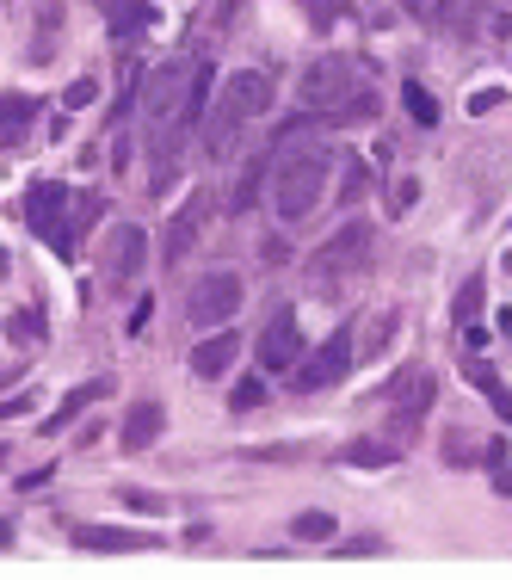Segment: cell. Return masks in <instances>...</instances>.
I'll list each match as a JSON object with an SVG mask.
<instances>
[{
  "label": "cell",
  "mask_w": 512,
  "mask_h": 580,
  "mask_svg": "<svg viewBox=\"0 0 512 580\" xmlns=\"http://www.w3.org/2000/svg\"><path fill=\"white\" fill-rule=\"evenodd\" d=\"M371 118H377V93L364 87V81H352V87L321 112V124H334V130H358V124H371Z\"/></svg>",
  "instance_id": "ac0fdd59"
},
{
  "label": "cell",
  "mask_w": 512,
  "mask_h": 580,
  "mask_svg": "<svg viewBox=\"0 0 512 580\" xmlns=\"http://www.w3.org/2000/svg\"><path fill=\"white\" fill-rule=\"evenodd\" d=\"M118 500H124V506H136L142 519H161V513H167V500H161V494H149V488H118Z\"/></svg>",
  "instance_id": "4dcf8cb0"
},
{
  "label": "cell",
  "mask_w": 512,
  "mask_h": 580,
  "mask_svg": "<svg viewBox=\"0 0 512 580\" xmlns=\"http://www.w3.org/2000/svg\"><path fill=\"white\" fill-rule=\"evenodd\" d=\"M210 112V68L204 62H167L142 87V130H149V155H155V192H167V179L179 167V142L192 124Z\"/></svg>",
  "instance_id": "6da1fadb"
},
{
  "label": "cell",
  "mask_w": 512,
  "mask_h": 580,
  "mask_svg": "<svg viewBox=\"0 0 512 580\" xmlns=\"http://www.w3.org/2000/svg\"><path fill=\"white\" fill-rule=\"evenodd\" d=\"M500 31H506V38H512V13H506V19H500Z\"/></svg>",
  "instance_id": "7bdbcfd3"
},
{
  "label": "cell",
  "mask_w": 512,
  "mask_h": 580,
  "mask_svg": "<svg viewBox=\"0 0 512 580\" xmlns=\"http://www.w3.org/2000/svg\"><path fill=\"white\" fill-rule=\"evenodd\" d=\"M56 25H62V7L44 0V7H38V44H31V62H50L56 56Z\"/></svg>",
  "instance_id": "4316f807"
},
{
  "label": "cell",
  "mask_w": 512,
  "mask_h": 580,
  "mask_svg": "<svg viewBox=\"0 0 512 580\" xmlns=\"http://www.w3.org/2000/svg\"><path fill=\"white\" fill-rule=\"evenodd\" d=\"M105 395H112V383H105V377H93V383H81V389H68V395H62V408H56L38 432H44V439H56V432H68V426H75V420L93 408V402H105Z\"/></svg>",
  "instance_id": "d6986e66"
},
{
  "label": "cell",
  "mask_w": 512,
  "mask_h": 580,
  "mask_svg": "<svg viewBox=\"0 0 512 580\" xmlns=\"http://www.w3.org/2000/svg\"><path fill=\"white\" fill-rule=\"evenodd\" d=\"M482 309H488V278L469 272V278L457 284V297H451V321H457V328H475V321H482Z\"/></svg>",
  "instance_id": "603a6c76"
},
{
  "label": "cell",
  "mask_w": 512,
  "mask_h": 580,
  "mask_svg": "<svg viewBox=\"0 0 512 580\" xmlns=\"http://www.w3.org/2000/svg\"><path fill=\"white\" fill-rule=\"evenodd\" d=\"M161 432H167V408L155 402V395H142V402H130V414H124V426H118V445L136 457V451H149Z\"/></svg>",
  "instance_id": "7c38bea8"
},
{
  "label": "cell",
  "mask_w": 512,
  "mask_h": 580,
  "mask_svg": "<svg viewBox=\"0 0 512 580\" xmlns=\"http://www.w3.org/2000/svg\"><path fill=\"white\" fill-rule=\"evenodd\" d=\"M346 161H352V173H346V186H340V204H358L364 186H371V167H364L358 155H346Z\"/></svg>",
  "instance_id": "1f68e13d"
},
{
  "label": "cell",
  "mask_w": 512,
  "mask_h": 580,
  "mask_svg": "<svg viewBox=\"0 0 512 580\" xmlns=\"http://www.w3.org/2000/svg\"><path fill=\"white\" fill-rule=\"evenodd\" d=\"M266 161H272V149H260V155H253V161L241 167V179H235V192H229V210H235V216H247L253 204H260V186H266V173H272Z\"/></svg>",
  "instance_id": "7402d4cb"
},
{
  "label": "cell",
  "mask_w": 512,
  "mask_h": 580,
  "mask_svg": "<svg viewBox=\"0 0 512 580\" xmlns=\"http://www.w3.org/2000/svg\"><path fill=\"white\" fill-rule=\"evenodd\" d=\"M346 13V0H309V19L315 25H327V19H340Z\"/></svg>",
  "instance_id": "74e56055"
},
{
  "label": "cell",
  "mask_w": 512,
  "mask_h": 580,
  "mask_svg": "<svg viewBox=\"0 0 512 580\" xmlns=\"http://www.w3.org/2000/svg\"><path fill=\"white\" fill-rule=\"evenodd\" d=\"M93 99H99V81H93V75H81L75 87H68V93H62V105H68V112H87V105H93Z\"/></svg>",
  "instance_id": "d6a6232c"
},
{
  "label": "cell",
  "mask_w": 512,
  "mask_h": 580,
  "mask_svg": "<svg viewBox=\"0 0 512 580\" xmlns=\"http://www.w3.org/2000/svg\"><path fill=\"white\" fill-rule=\"evenodd\" d=\"M149 25H155V0H105V31H112L118 44L142 38Z\"/></svg>",
  "instance_id": "ffe728a7"
},
{
  "label": "cell",
  "mask_w": 512,
  "mask_h": 580,
  "mask_svg": "<svg viewBox=\"0 0 512 580\" xmlns=\"http://www.w3.org/2000/svg\"><path fill=\"white\" fill-rule=\"evenodd\" d=\"M253 352H260V371L278 377V371H297L303 358V328H297V309H272L260 340H253Z\"/></svg>",
  "instance_id": "ba28073f"
},
{
  "label": "cell",
  "mask_w": 512,
  "mask_h": 580,
  "mask_svg": "<svg viewBox=\"0 0 512 580\" xmlns=\"http://www.w3.org/2000/svg\"><path fill=\"white\" fill-rule=\"evenodd\" d=\"M432 395H438V383L420 371L408 389H401L395 395V408H389V432H395V439H414V432L426 426V414H432Z\"/></svg>",
  "instance_id": "8fae6325"
},
{
  "label": "cell",
  "mask_w": 512,
  "mask_h": 580,
  "mask_svg": "<svg viewBox=\"0 0 512 580\" xmlns=\"http://www.w3.org/2000/svg\"><path fill=\"white\" fill-rule=\"evenodd\" d=\"M0 457H7V445H0Z\"/></svg>",
  "instance_id": "ee69618b"
},
{
  "label": "cell",
  "mask_w": 512,
  "mask_h": 580,
  "mask_svg": "<svg viewBox=\"0 0 512 580\" xmlns=\"http://www.w3.org/2000/svg\"><path fill=\"white\" fill-rule=\"evenodd\" d=\"M272 149V210L284 229H303L309 216L327 198V173H334V155L315 142V130L290 136V142H266Z\"/></svg>",
  "instance_id": "7a4b0ae2"
},
{
  "label": "cell",
  "mask_w": 512,
  "mask_h": 580,
  "mask_svg": "<svg viewBox=\"0 0 512 580\" xmlns=\"http://www.w3.org/2000/svg\"><path fill=\"white\" fill-rule=\"evenodd\" d=\"M25 223L31 235H44V247L56 253V260H75V247H81V192H68L56 186V179H38V186L25 192Z\"/></svg>",
  "instance_id": "277c9868"
},
{
  "label": "cell",
  "mask_w": 512,
  "mask_h": 580,
  "mask_svg": "<svg viewBox=\"0 0 512 580\" xmlns=\"http://www.w3.org/2000/svg\"><path fill=\"white\" fill-rule=\"evenodd\" d=\"M290 531H297L303 543H327L340 525H334V513H297V519H290Z\"/></svg>",
  "instance_id": "f1b7e54d"
},
{
  "label": "cell",
  "mask_w": 512,
  "mask_h": 580,
  "mask_svg": "<svg viewBox=\"0 0 512 580\" xmlns=\"http://www.w3.org/2000/svg\"><path fill=\"white\" fill-rule=\"evenodd\" d=\"M260 402H266V371H260V377H241L235 395H229V408H235V414H253Z\"/></svg>",
  "instance_id": "f546056e"
},
{
  "label": "cell",
  "mask_w": 512,
  "mask_h": 580,
  "mask_svg": "<svg viewBox=\"0 0 512 580\" xmlns=\"http://www.w3.org/2000/svg\"><path fill=\"white\" fill-rule=\"evenodd\" d=\"M7 543H13V519H0V550H7Z\"/></svg>",
  "instance_id": "b9f144b4"
},
{
  "label": "cell",
  "mask_w": 512,
  "mask_h": 580,
  "mask_svg": "<svg viewBox=\"0 0 512 580\" xmlns=\"http://www.w3.org/2000/svg\"><path fill=\"white\" fill-rule=\"evenodd\" d=\"M7 334H13V346H19V340H25V346H38L50 328H44V315H38V309H13V315H7Z\"/></svg>",
  "instance_id": "83f0119b"
},
{
  "label": "cell",
  "mask_w": 512,
  "mask_h": 580,
  "mask_svg": "<svg viewBox=\"0 0 512 580\" xmlns=\"http://www.w3.org/2000/svg\"><path fill=\"white\" fill-rule=\"evenodd\" d=\"M68 537L81 550H155L149 531H130V525H68Z\"/></svg>",
  "instance_id": "e0dca14e"
},
{
  "label": "cell",
  "mask_w": 512,
  "mask_h": 580,
  "mask_svg": "<svg viewBox=\"0 0 512 580\" xmlns=\"http://www.w3.org/2000/svg\"><path fill=\"white\" fill-rule=\"evenodd\" d=\"M272 112V68H235V75L223 81V93H216V105L204 112V149L210 161H229L241 130Z\"/></svg>",
  "instance_id": "3957f363"
},
{
  "label": "cell",
  "mask_w": 512,
  "mask_h": 580,
  "mask_svg": "<svg viewBox=\"0 0 512 580\" xmlns=\"http://www.w3.org/2000/svg\"><path fill=\"white\" fill-rule=\"evenodd\" d=\"M340 463H346V469H389V463H401V457H395V445L358 439V445H346V451H340Z\"/></svg>",
  "instance_id": "d4e9b609"
},
{
  "label": "cell",
  "mask_w": 512,
  "mask_h": 580,
  "mask_svg": "<svg viewBox=\"0 0 512 580\" xmlns=\"http://www.w3.org/2000/svg\"><path fill=\"white\" fill-rule=\"evenodd\" d=\"M352 365H358V340H352V328H334V334H327V340L315 346V358H309V352L297 358L290 383H297L303 395H309V389H334V383H340Z\"/></svg>",
  "instance_id": "8992f818"
},
{
  "label": "cell",
  "mask_w": 512,
  "mask_h": 580,
  "mask_svg": "<svg viewBox=\"0 0 512 580\" xmlns=\"http://www.w3.org/2000/svg\"><path fill=\"white\" fill-rule=\"evenodd\" d=\"M469 451H475V445H469V432H445V463H451V469H469V463H475Z\"/></svg>",
  "instance_id": "e575fe53"
},
{
  "label": "cell",
  "mask_w": 512,
  "mask_h": 580,
  "mask_svg": "<svg viewBox=\"0 0 512 580\" xmlns=\"http://www.w3.org/2000/svg\"><path fill=\"white\" fill-rule=\"evenodd\" d=\"M235 309H241V278L235 272H204L192 290H186V321L192 328H229L235 321Z\"/></svg>",
  "instance_id": "52a82bcc"
},
{
  "label": "cell",
  "mask_w": 512,
  "mask_h": 580,
  "mask_svg": "<svg viewBox=\"0 0 512 580\" xmlns=\"http://www.w3.org/2000/svg\"><path fill=\"white\" fill-rule=\"evenodd\" d=\"M364 253H371V223H346L334 241H321L315 260H309L315 290H340V278H352L364 266Z\"/></svg>",
  "instance_id": "5b68a950"
},
{
  "label": "cell",
  "mask_w": 512,
  "mask_h": 580,
  "mask_svg": "<svg viewBox=\"0 0 512 580\" xmlns=\"http://www.w3.org/2000/svg\"><path fill=\"white\" fill-rule=\"evenodd\" d=\"M463 377H469L475 389H482V395H488V408H494L500 420H512V389L500 383V371L488 365V358H463Z\"/></svg>",
  "instance_id": "44dd1931"
},
{
  "label": "cell",
  "mask_w": 512,
  "mask_h": 580,
  "mask_svg": "<svg viewBox=\"0 0 512 580\" xmlns=\"http://www.w3.org/2000/svg\"><path fill=\"white\" fill-rule=\"evenodd\" d=\"M260 260H266V266H284V260H290V247H284V235H272V241L260 247Z\"/></svg>",
  "instance_id": "ab89813d"
},
{
  "label": "cell",
  "mask_w": 512,
  "mask_h": 580,
  "mask_svg": "<svg viewBox=\"0 0 512 580\" xmlns=\"http://www.w3.org/2000/svg\"><path fill=\"white\" fill-rule=\"evenodd\" d=\"M494 488H500V494H512V469H494Z\"/></svg>",
  "instance_id": "60d3db41"
},
{
  "label": "cell",
  "mask_w": 512,
  "mask_h": 580,
  "mask_svg": "<svg viewBox=\"0 0 512 580\" xmlns=\"http://www.w3.org/2000/svg\"><path fill=\"white\" fill-rule=\"evenodd\" d=\"M38 93H0V149H19V142L31 136V124H38Z\"/></svg>",
  "instance_id": "2e32d148"
},
{
  "label": "cell",
  "mask_w": 512,
  "mask_h": 580,
  "mask_svg": "<svg viewBox=\"0 0 512 580\" xmlns=\"http://www.w3.org/2000/svg\"><path fill=\"white\" fill-rule=\"evenodd\" d=\"M346 87H352V68H346V56H327V62H315L309 75H303V105L321 118V112H327V105H334Z\"/></svg>",
  "instance_id": "4fadbf2b"
},
{
  "label": "cell",
  "mask_w": 512,
  "mask_h": 580,
  "mask_svg": "<svg viewBox=\"0 0 512 580\" xmlns=\"http://www.w3.org/2000/svg\"><path fill=\"white\" fill-rule=\"evenodd\" d=\"M142 266H149V235L136 223H124L112 235V247H105V278H112V290H130L142 278Z\"/></svg>",
  "instance_id": "30bf717a"
},
{
  "label": "cell",
  "mask_w": 512,
  "mask_h": 580,
  "mask_svg": "<svg viewBox=\"0 0 512 580\" xmlns=\"http://www.w3.org/2000/svg\"><path fill=\"white\" fill-rule=\"evenodd\" d=\"M500 105H506V87H475V93H469V112H475V118L500 112Z\"/></svg>",
  "instance_id": "836d02e7"
},
{
  "label": "cell",
  "mask_w": 512,
  "mask_h": 580,
  "mask_svg": "<svg viewBox=\"0 0 512 580\" xmlns=\"http://www.w3.org/2000/svg\"><path fill=\"white\" fill-rule=\"evenodd\" d=\"M414 198H420V179H395V192H389L395 216H408V210H414Z\"/></svg>",
  "instance_id": "d590c367"
},
{
  "label": "cell",
  "mask_w": 512,
  "mask_h": 580,
  "mask_svg": "<svg viewBox=\"0 0 512 580\" xmlns=\"http://www.w3.org/2000/svg\"><path fill=\"white\" fill-rule=\"evenodd\" d=\"M395 334H401V309H377V315H371V328H364V340H358V358H364V365H377V358L389 352Z\"/></svg>",
  "instance_id": "cb8c5ba5"
},
{
  "label": "cell",
  "mask_w": 512,
  "mask_h": 580,
  "mask_svg": "<svg viewBox=\"0 0 512 580\" xmlns=\"http://www.w3.org/2000/svg\"><path fill=\"white\" fill-rule=\"evenodd\" d=\"M401 105H408V118H414L420 130H438V118H445V112H438V99H432V87H420V81L401 87Z\"/></svg>",
  "instance_id": "484cf974"
},
{
  "label": "cell",
  "mask_w": 512,
  "mask_h": 580,
  "mask_svg": "<svg viewBox=\"0 0 512 580\" xmlns=\"http://www.w3.org/2000/svg\"><path fill=\"white\" fill-rule=\"evenodd\" d=\"M25 408H38V395H7V402H0V426H7V420H19Z\"/></svg>",
  "instance_id": "8d00e7d4"
},
{
  "label": "cell",
  "mask_w": 512,
  "mask_h": 580,
  "mask_svg": "<svg viewBox=\"0 0 512 580\" xmlns=\"http://www.w3.org/2000/svg\"><path fill=\"white\" fill-rule=\"evenodd\" d=\"M204 229H210V192H192L186 204L173 210V223H167L161 260H167V266H179V260H186V253L198 247V235H204Z\"/></svg>",
  "instance_id": "9c48e42d"
},
{
  "label": "cell",
  "mask_w": 512,
  "mask_h": 580,
  "mask_svg": "<svg viewBox=\"0 0 512 580\" xmlns=\"http://www.w3.org/2000/svg\"><path fill=\"white\" fill-rule=\"evenodd\" d=\"M340 556H346V562H358V556H377V537H352V543H340Z\"/></svg>",
  "instance_id": "f35d334b"
},
{
  "label": "cell",
  "mask_w": 512,
  "mask_h": 580,
  "mask_svg": "<svg viewBox=\"0 0 512 580\" xmlns=\"http://www.w3.org/2000/svg\"><path fill=\"white\" fill-rule=\"evenodd\" d=\"M401 7H408L426 31H463V38L475 31V13H482L475 0H401Z\"/></svg>",
  "instance_id": "9a60e30c"
},
{
  "label": "cell",
  "mask_w": 512,
  "mask_h": 580,
  "mask_svg": "<svg viewBox=\"0 0 512 580\" xmlns=\"http://www.w3.org/2000/svg\"><path fill=\"white\" fill-rule=\"evenodd\" d=\"M235 352H241V334H235V328H210V334H204V340L192 346V377H204V383L229 377Z\"/></svg>",
  "instance_id": "5bb4252c"
}]
</instances>
